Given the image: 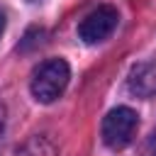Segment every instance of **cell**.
<instances>
[{"instance_id": "52a82bcc", "label": "cell", "mask_w": 156, "mask_h": 156, "mask_svg": "<svg viewBox=\"0 0 156 156\" xmlns=\"http://www.w3.org/2000/svg\"><path fill=\"white\" fill-rule=\"evenodd\" d=\"M29 2H41V0H29Z\"/></svg>"}, {"instance_id": "8992f818", "label": "cell", "mask_w": 156, "mask_h": 156, "mask_svg": "<svg viewBox=\"0 0 156 156\" xmlns=\"http://www.w3.org/2000/svg\"><path fill=\"white\" fill-rule=\"evenodd\" d=\"M2 29H5V12L0 10V34H2Z\"/></svg>"}, {"instance_id": "6da1fadb", "label": "cell", "mask_w": 156, "mask_h": 156, "mask_svg": "<svg viewBox=\"0 0 156 156\" xmlns=\"http://www.w3.org/2000/svg\"><path fill=\"white\" fill-rule=\"evenodd\" d=\"M68 78H71L68 63L63 58H49L32 76V95L39 102H54L66 90Z\"/></svg>"}, {"instance_id": "5b68a950", "label": "cell", "mask_w": 156, "mask_h": 156, "mask_svg": "<svg viewBox=\"0 0 156 156\" xmlns=\"http://www.w3.org/2000/svg\"><path fill=\"white\" fill-rule=\"evenodd\" d=\"M149 156H156V136L151 139V146H149Z\"/></svg>"}, {"instance_id": "7a4b0ae2", "label": "cell", "mask_w": 156, "mask_h": 156, "mask_svg": "<svg viewBox=\"0 0 156 156\" xmlns=\"http://www.w3.org/2000/svg\"><path fill=\"white\" fill-rule=\"evenodd\" d=\"M136 124H139V117H136L134 110L115 107L102 119V141L110 149H124L132 141V136L136 132Z\"/></svg>"}, {"instance_id": "277c9868", "label": "cell", "mask_w": 156, "mask_h": 156, "mask_svg": "<svg viewBox=\"0 0 156 156\" xmlns=\"http://www.w3.org/2000/svg\"><path fill=\"white\" fill-rule=\"evenodd\" d=\"M17 156H54V151H51V146H49L44 139H34V141H29Z\"/></svg>"}, {"instance_id": "3957f363", "label": "cell", "mask_w": 156, "mask_h": 156, "mask_svg": "<svg viewBox=\"0 0 156 156\" xmlns=\"http://www.w3.org/2000/svg\"><path fill=\"white\" fill-rule=\"evenodd\" d=\"M117 20H119V15H117V10L112 5H100L90 15L83 17V22L78 24V37L85 44H98V41L107 39L115 32Z\"/></svg>"}]
</instances>
